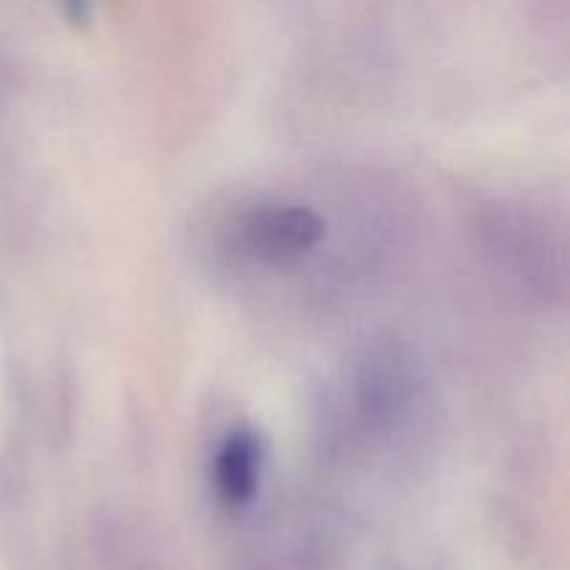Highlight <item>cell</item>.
Masks as SVG:
<instances>
[{
  "instance_id": "1",
  "label": "cell",
  "mask_w": 570,
  "mask_h": 570,
  "mask_svg": "<svg viewBox=\"0 0 570 570\" xmlns=\"http://www.w3.org/2000/svg\"><path fill=\"white\" fill-rule=\"evenodd\" d=\"M245 234L265 259H295L321 243L326 223L309 206H267L250 217Z\"/></svg>"
},
{
  "instance_id": "3",
  "label": "cell",
  "mask_w": 570,
  "mask_h": 570,
  "mask_svg": "<svg viewBox=\"0 0 570 570\" xmlns=\"http://www.w3.org/2000/svg\"><path fill=\"white\" fill-rule=\"evenodd\" d=\"M56 6L76 28L89 26L92 20V0H56Z\"/></svg>"
},
{
  "instance_id": "2",
  "label": "cell",
  "mask_w": 570,
  "mask_h": 570,
  "mask_svg": "<svg viewBox=\"0 0 570 570\" xmlns=\"http://www.w3.org/2000/svg\"><path fill=\"white\" fill-rule=\"evenodd\" d=\"M259 468H262V445L259 438L248 429H237L223 440L220 451L212 468V482L217 495L232 510H243L254 501L259 490Z\"/></svg>"
}]
</instances>
